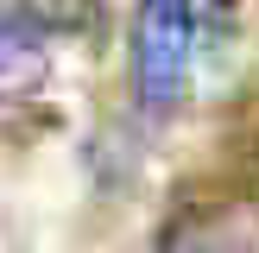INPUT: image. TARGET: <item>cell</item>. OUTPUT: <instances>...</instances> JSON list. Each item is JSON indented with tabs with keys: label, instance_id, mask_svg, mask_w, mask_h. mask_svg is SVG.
Wrapping results in <instances>:
<instances>
[{
	"label": "cell",
	"instance_id": "6da1fadb",
	"mask_svg": "<svg viewBox=\"0 0 259 253\" xmlns=\"http://www.w3.org/2000/svg\"><path fill=\"white\" fill-rule=\"evenodd\" d=\"M196 57V13L184 0H146L133 19V89L152 114L177 108Z\"/></svg>",
	"mask_w": 259,
	"mask_h": 253
},
{
	"label": "cell",
	"instance_id": "7a4b0ae2",
	"mask_svg": "<svg viewBox=\"0 0 259 253\" xmlns=\"http://www.w3.org/2000/svg\"><path fill=\"white\" fill-rule=\"evenodd\" d=\"M158 253H259V215L253 209H184L164 228Z\"/></svg>",
	"mask_w": 259,
	"mask_h": 253
},
{
	"label": "cell",
	"instance_id": "3957f363",
	"mask_svg": "<svg viewBox=\"0 0 259 253\" xmlns=\"http://www.w3.org/2000/svg\"><path fill=\"white\" fill-rule=\"evenodd\" d=\"M45 82V25L25 13H0V95H32Z\"/></svg>",
	"mask_w": 259,
	"mask_h": 253
},
{
	"label": "cell",
	"instance_id": "277c9868",
	"mask_svg": "<svg viewBox=\"0 0 259 253\" xmlns=\"http://www.w3.org/2000/svg\"><path fill=\"white\" fill-rule=\"evenodd\" d=\"M25 19H38V25H63V32H76V25H89L101 13V0H25Z\"/></svg>",
	"mask_w": 259,
	"mask_h": 253
}]
</instances>
